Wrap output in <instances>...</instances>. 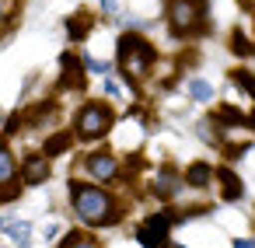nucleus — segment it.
<instances>
[{"instance_id":"f257e3e1","label":"nucleus","mask_w":255,"mask_h":248,"mask_svg":"<svg viewBox=\"0 0 255 248\" xmlns=\"http://www.w3.org/2000/svg\"><path fill=\"white\" fill-rule=\"evenodd\" d=\"M70 196H74V210L77 217L88 224V227H102V224H112L119 213H116V203L105 189L98 185H81V182H70Z\"/></svg>"},{"instance_id":"f03ea898","label":"nucleus","mask_w":255,"mask_h":248,"mask_svg":"<svg viewBox=\"0 0 255 248\" xmlns=\"http://www.w3.org/2000/svg\"><path fill=\"white\" fill-rule=\"evenodd\" d=\"M157 53L143 35H123L119 39V67L126 70V77L136 84L140 77H147V70L154 67Z\"/></svg>"},{"instance_id":"7ed1b4c3","label":"nucleus","mask_w":255,"mask_h":248,"mask_svg":"<svg viewBox=\"0 0 255 248\" xmlns=\"http://www.w3.org/2000/svg\"><path fill=\"white\" fill-rule=\"evenodd\" d=\"M74 126H77V136L95 140V136L109 133V126H112V112H109L105 105H84V109L77 112Z\"/></svg>"},{"instance_id":"20e7f679","label":"nucleus","mask_w":255,"mask_h":248,"mask_svg":"<svg viewBox=\"0 0 255 248\" xmlns=\"http://www.w3.org/2000/svg\"><path fill=\"white\" fill-rule=\"evenodd\" d=\"M168 231H171V213H154L140 224L136 241L143 248H168Z\"/></svg>"},{"instance_id":"39448f33","label":"nucleus","mask_w":255,"mask_h":248,"mask_svg":"<svg viewBox=\"0 0 255 248\" xmlns=\"http://www.w3.org/2000/svg\"><path fill=\"white\" fill-rule=\"evenodd\" d=\"M199 21V4L196 0H168V25L175 35H189Z\"/></svg>"},{"instance_id":"423d86ee","label":"nucleus","mask_w":255,"mask_h":248,"mask_svg":"<svg viewBox=\"0 0 255 248\" xmlns=\"http://www.w3.org/2000/svg\"><path fill=\"white\" fill-rule=\"evenodd\" d=\"M84 168H88L98 182H109V178L119 171V164H116V154H112V150H95V154L84 161Z\"/></svg>"},{"instance_id":"0eeeda50","label":"nucleus","mask_w":255,"mask_h":248,"mask_svg":"<svg viewBox=\"0 0 255 248\" xmlns=\"http://www.w3.org/2000/svg\"><path fill=\"white\" fill-rule=\"evenodd\" d=\"M21 171H25V182H28V185H39V182L49 178V157H46V154H28Z\"/></svg>"},{"instance_id":"6e6552de","label":"nucleus","mask_w":255,"mask_h":248,"mask_svg":"<svg viewBox=\"0 0 255 248\" xmlns=\"http://www.w3.org/2000/svg\"><path fill=\"white\" fill-rule=\"evenodd\" d=\"M81 67H84V60H77L74 53H67L63 56V81H60V88H77L81 84Z\"/></svg>"},{"instance_id":"1a4fd4ad","label":"nucleus","mask_w":255,"mask_h":248,"mask_svg":"<svg viewBox=\"0 0 255 248\" xmlns=\"http://www.w3.org/2000/svg\"><path fill=\"white\" fill-rule=\"evenodd\" d=\"M178 189H182V182H178V175H175L171 168H164V171L157 175V182H154V192H157L161 199H171Z\"/></svg>"},{"instance_id":"9d476101","label":"nucleus","mask_w":255,"mask_h":248,"mask_svg":"<svg viewBox=\"0 0 255 248\" xmlns=\"http://www.w3.org/2000/svg\"><path fill=\"white\" fill-rule=\"evenodd\" d=\"M220 192H224V199H227V203L241 199V182H238V175H234V171H220Z\"/></svg>"},{"instance_id":"9b49d317","label":"nucleus","mask_w":255,"mask_h":248,"mask_svg":"<svg viewBox=\"0 0 255 248\" xmlns=\"http://www.w3.org/2000/svg\"><path fill=\"white\" fill-rule=\"evenodd\" d=\"M14 182V157H11V150L0 143V189L4 185H11Z\"/></svg>"},{"instance_id":"f8f14e48","label":"nucleus","mask_w":255,"mask_h":248,"mask_svg":"<svg viewBox=\"0 0 255 248\" xmlns=\"http://www.w3.org/2000/svg\"><path fill=\"white\" fill-rule=\"evenodd\" d=\"M185 182H189V185H196V189L210 185V164H192V168H189V175H185Z\"/></svg>"},{"instance_id":"ddd939ff","label":"nucleus","mask_w":255,"mask_h":248,"mask_svg":"<svg viewBox=\"0 0 255 248\" xmlns=\"http://www.w3.org/2000/svg\"><path fill=\"white\" fill-rule=\"evenodd\" d=\"M189 95H192L196 102H206V98H213V88H210L206 81H196V77H192V81H189Z\"/></svg>"},{"instance_id":"4468645a","label":"nucleus","mask_w":255,"mask_h":248,"mask_svg":"<svg viewBox=\"0 0 255 248\" xmlns=\"http://www.w3.org/2000/svg\"><path fill=\"white\" fill-rule=\"evenodd\" d=\"M60 248H102V245H98L95 238H88V234H70Z\"/></svg>"},{"instance_id":"2eb2a0df","label":"nucleus","mask_w":255,"mask_h":248,"mask_svg":"<svg viewBox=\"0 0 255 248\" xmlns=\"http://www.w3.org/2000/svg\"><path fill=\"white\" fill-rule=\"evenodd\" d=\"M88 28H91V18H88V14H77V18H70V35H74V39H81Z\"/></svg>"},{"instance_id":"dca6fc26","label":"nucleus","mask_w":255,"mask_h":248,"mask_svg":"<svg viewBox=\"0 0 255 248\" xmlns=\"http://www.w3.org/2000/svg\"><path fill=\"white\" fill-rule=\"evenodd\" d=\"M67 147H70V136H67V133H60V136H53V140L46 143V157H53V154L67 150Z\"/></svg>"},{"instance_id":"f3484780","label":"nucleus","mask_w":255,"mask_h":248,"mask_svg":"<svg viewBox=\"0 0 255 248\" xmlns=\"http://www.w3.org/2000/svg\"><path fill=\"white\" fill-rule=\"evenodd\" d=\"M234 81H238V84H241L248 95H255V77H252L248 70H234Z\"/></svg>"},{"instance_id":"a211bd4d","label":"nucleus","mask_w":255,"mask_h":248,"mask_svg":"<svg viewBox=\"0 0 255 248\" xmlns=\"http://www.w3.org/2000/svg\"><path fill=\"white\" fill-rule=\"evenodd\" d=\"M14 4H18V0H0V28H4V25L11 21V14H14Z\"/></svg>"},{"instance_id":"6ab92c4d","label":"nucleus","mask_w":255,"mask_h":248,"mask_svg":"<svg viewBox=\"0 0 255 248\" xmlns=\"http://www.w3.org/2000/svg\"><path fill=\"white\" fill-rule=\"evenodd\" d=\"M21 189H18V182H11V185H4V189H0V203H11L14 196H18Z\"/></svg>"},{"instance_id":"aec40b11","label":"nucleus","mask_w":255,"mask_h":248,"mask_svg":"<svg viewBox=\"0 0 255 248\" xmlns=\"http://www.w3.org/2000/svg\"><path fill=\"white\" fill-rule=\"evenodd\" d=\"M84 67H88V70H95V74H105V70H109L105 63H98V60H91V56H84Z\"/></svg>"},{"instance_id":"412c9836","label":"nucleus","mask_w":255,"mask_h":248,"mask_svg":"<svg viewBox=\"0 0 255 248\" xmlns=\"http://www.w3.org/2000/svg\"><path fill=\"white\" fill-rule=\"evenodd\" d=\"M105 95H109V98H119V84H116L112 77H105Z\"/></svg>"},{"instance_id":"4be33fe9","label":"nucleus","mask_w":255,"mask_h":248,"mask_svg":"<svg viewBox=\"0 0 255 248\" xmlns=\"http://www.w3.org/2000/svg\"><path fill=\"white\" fill-rule=\"evenodd\" d=\"M234 53H248V42H245V35H241V32L234 35Z\"/></svg>"},{"instance_id":"5701e85b","label":"nucleus","mask_w":255,"mask_h":248,"mask_svg":"<svg viewBox=\"0 0 255 248\" xmlns=\"http://www.w3.org/2000/svg\"><path fill=\"white\" fill-rule=\"evenodd\" d=\"M234 248H255V241H248V238H238V241H234Z\"/></svg>"},{"instance_id":"b1692460","label":"nucleus","mask_w":255,"mask_h":248,"mask_svg":"<svg viewBox=\"0 0 255 248\" xmlns=\"http://www.w3.org/2000/svg\"><path fill=\"white\" fill-rule=\"evenodd\" d=\"M102 4H105V11H112V7H116V0H102Z\"/></svg>"}]
</instances>
